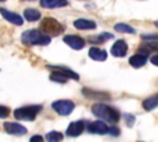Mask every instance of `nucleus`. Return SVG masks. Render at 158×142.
<instances>
[{"mask_svg":"<svg viewBox=\"0 0 158 142\" xmlns=\"http://www.w3.org/2000/svg\"><path fill=\"white\" fill-rule=\"evenodd\" d=\"M91 112L96 117H99V119H101L109 123H116L120 120V112L116 109H114L109 105H105L102 102L94 104L91 106Z\"/></svg>","mask_w":158,"mask_h":142,"instance_id":"1","label":"nucleus"},{"mask_svg":"<svg viewBox=\"0 0 158 142\" xmlns=\"http://www.w3.org/2000/svg\"><path fill=\"white\" fill-rule=\"evenodd\" d=\"M21 41L25 44H48L51 42V36L43 33L41 30H28L21 36Z\"/></svg>","mask_w":158,"mask_h":142,"instance_id":"2","label":"nucleus"},{"mask_svg":"<svg viewBox=\"0 0 158 142\" xmlns=\"http://www.w3.org/2000/svg\"><path fill=\"white\" fill-rule=\"evenodd\" d=\"M40 30L48 36H57L64 31V26L53 17H44L40 23Z\"/></svg>","mask_w":158,"mask_h":142,"instance_id":"3","label":"nucleus"},{"mask_svg":"<svg viewBox=\"0 0 158 142\" xmlns=\"http://www.w3.org/2000/svg\"><path fill=\"white\" fill-rule=\"evenodd\" d=\"M42 110L41 105H31V106H23L20 109H16L14 111V116L17 120H26V121H32L36 119L37 114Z\"/></svg>","mask_w":158,"mask_h":142,"instance_id":"4","label":"nucleus"},{"mask_svg":"<svg viewBox=\"0 0 158 142\" xmlns=\"http://www.w3.org/2000/svg\"><path fill=\"white\" fill-rule=\"evenodd\" d=\"M74 106L75 105L72 100H57L52 104L53 110L62 116H67V115L72 114V111L74 110Z\"/></svg>","mask_w":158,"mask_h":142,"instance_id":"5","label":"nucleus"},{"mask_svg":"<svg viewBox=\"0 0 158 142\" xmlns=\"http://www.w3.org/2000/svg\"><path fill=\"white\" fill-rule=\"evenodd\" d=\"M4 130L7 133L15 136H23L27 132V128L17 122H4Z\"/></svg>","mask_w":158,"mask_h":142,"instance_id":"6","label":"nucleus"},{"mask_svg":"<svg viewBox=\"0 0 158 142\" xmlns=\"http://www.w3.org/2000/svg\"><path fill=\"white\" fill-rule=\"evenodd\" d=\"M63 41H64L69 47H72L73 49H81V48H84V46H85V41H84L81 37L75 36V35L64 36V37H63Z\"/></svg>","mask_w":158,"mask_h":142,"instance_id":"7","label":"nucleus"},{"mask_svg":"<svg viewBox=\"0 0 158 142\" xmlns=\"http://www.w3.org/2000/svg\"><path fill=\"white\" fill-rule=\"evenodd\" d=\"M86 130L90 133H96V135H104V133L109 132V128H107L106 123L102 122V121H93V122L88 123Z\"/></svg>","mask_w":158,"mask_h":142,"instance_id":"8","label":"nucleus"},{"mask_svg":"<svg viewBox=\"0 0 158 142\" xmlns=\"http://www.w3.org/2000/svg\"><path fill=\"white\" fill-rule=\"evenodd\" d=\"M84 128H85L84 121H73L67 127V136L77 137L79 135H81V132L84 131Z\"/></svg>","mask_w":158,"mask_h":142,"instance_id":"9","label":"nucleus"},{"mask_svg":"<svg viewBox=\"0 0 158 142\" xmlns=\"http://www.w3.org/2000/svg\"><path fill=\"white\" fill-rule=\"evenodd\" d=\"M110 53L114 57H125L127 53V43L123 40H118L114 43V46L111 47Z\"/></svg>","mask_w":158,"mask_h":142,"instance_id":"10","label":"nucleus"},{"mask_svg":"<svg viewBox=\"0 0 158 142\" xmlns=\"http://www.w3.org/2000/svg\"><path fill=\"white\" fill-rule=\"evenodd\" d=\"M0 12H1V15H2V17L5 19V20H7V21H10L11 23H14V25H17V26H21L22 23H23V20H22V17L19 15V14H15V12H12V11H7V10H5V9H0Z\"/></svg>","mask_w":158,"mask_h":142,"instance_id":"11","label":"nucleus"},{"mask_svg":"<svg viewBox=\"0 0 158 142\" xmlns=\"http://www.w3.org/2000/svg\"><path fill=\"white\" fill-rule=\"evenodd\" d=\"M41 6L44 9H57L68 5V0H41Z\"/></svg>","mask_w":158,"mask_h":142,"instance_id":"12","label":"nucleus"},{"mask_svg":"<svg viewBox=\"0 0 158 142\" xmlns=\"http://www.w3.org/2000/svg\"><path fill=\"white\" fill-rule=\"evenodd\" d=\"M88 54H89L90 58H93L94 61H99V62H102V61H105V59L107 58L106 51L100 49V48H98V47H91V48L89 49Z\"/></svg>","mask_w":158,"mask_h":142,"instance_id":"13","label":"nucleus"},{"mask_svg":"<svg viewBox=\"0 0 158 142\" xmlns=\"http://www.w3.org/2000/svg\"><path fill=\"white\" fill-rule=\"evenodd\" d=\"M74 27L78 30H94L96 27V23L91 20H85V19H79L74 21Z\"/></svg>","mask_w":158,"mask_h":142,"instance_id":"14","label":"nucleus"},{"mask_svg":"<svg viewBox=\"0 0 158 142\" xmlns=\"http://www.w3.org/2000/svg\"><path fill=\"white\" fill-rule=\"evenodd\" d=\"M146 62H147V56L142 54V53H138V52L130 58V64L133 68H141L146 64Z\"/></svg>","mask_w":158,"mask_h":142,"instance_id":"15","label":"nucleus"},{"mask_svg":"<svg viewBox=\"0 0 158 142\" xmlns=\"http://www.w3.org/2000/svg\"><path fill=\"white\" fill-rule=\"evenodd\" d=\"M47 67L49 69H53V70H57V72L64 74L68 79H74V80H78L79 79V75L75 72H73V70H70V69H68L65 67H58V65H47Z\"/></svg>","mask_w":158,"mask_h":142,"instance_id":"16","label":"nucleus"},{"mask_svg":"<svg viewBox=\"0 0 158 142\" xmlns=\"http://www.w3.org/2000/svg\"><path fill=\"white\" fill-rule=\"evenodd\" d=\"M158 51V41H151V42H147V43H143L138 49L137 52L138 53H142V54H146L148 56L151 52H156Z\"/></svg>","mask_w":158,"mask_h":142,"instance_id":"17","label":"nucleus"},{"mask_svg":"<svg viewBox=\"0 0 158 142\" xmlns=\"http://www.w3.org/2000/svg\"><path fill=\"white\" fill-rule=\"evenodd\" d=\"M142 106L144 110L147 111H151V110H154L157 106H158V94L153 95V96H149L147 99L143 100L142 102Z\"/></svg>","mask_w":158,"mask_h":142,"instance_id":"18","label":"nucleus"},{"mask_svg":"<svg viewBox=\"0 0 158 142\" xmlns=\"http://www.w3.org/2000/svg\"><path fill=\"white\" fill-rule=\"evenodd\" d=\"M23 17L30 22H35L41 19V14L36 9H26L23 11Z\"/></svg>","mask_w":158,"mask_h":142,"instance_id":"19","label":"nucleus"},{"mask_svg":"<svg viewBox=\"0 0 158 142\" xmlns=\"http://www.w3.org/2000/svg\"><path fill=\"white\" fill-rule=\"evenodd\" d=\"M114 28H115V31H117V32H125V33H135V32H136L133 27H131L130 25L123 23V22L116 23Z\"/></svg>","mask_w":158,"mask_h":142,"instance_id":"20","label":"nucleus"},{"mask_svg":"<svg viewBox=\"0 0 158 142\" xmlns=\"http://www.w3.org/2000/svg\"><path fill=\"white\" fill-rule=\"evenodd\" d=\"M49 79L53 80V81H56V83H65L68 78L64 74H62V73H59L57 70H53L52 74L49 75Z\"/></svg>","mask_w":158,"mask_h":142,"instance_id":"21","label":"nucleus"},{"mask_svg":"<svg viewBox=\"0 0 158 142\" xmlns=\"http://www.w3.org/2000/svg\"><path fill=\"white\" fill-rule=\"evenodd\" d=\"M62 138H63V135L57 131H51L46 135V140L48 142H57V141H60Z\"/></svg>","mask_w":158,"mask_h":142,"instance_id":"22","label":"nucleus"},{"mask_svg":"<svg viewBox=\"0 0 158 142\" xmlns=\"http://www.w3.org/2000/svg\"><path fill=\"white\" fill-rule=\"evenodd\" d=\"M114 36L111 35V33H107V32H102L100 36H96V37H93V38H90V41L91 42H95V43H101V42H104V41H106V40H110V38H112Z\"/></svg>","mask_w":158,"mask_h":142,"instance_id":"23","label":"nucleus"},{"mask_svg":"<svg viewBox=\"0 0 158 142\" xmlns=\"http://www.w3.org/2000/svg\"><path fill=\"white\" fill-rule=\"evenodd\" d=\"M83 93H84V95H86V96H89V98H101V96H104V98H110L109 95H105V94H100V93H98V91H91V90H88V89H83Z\"/></svg>","mask_w":158,"mask_h":142,"instance_id":"24","label":"nucleus"},{"mask_svg":"<svg viewBox=\"0 0 158 142\" xmlns=\"http://www.w3.org/2000/svg\"><path fill=\"white\" fill-rule=\"evenodd\" d=\"M142 40H148V41H153V40H158V33H144L141 36Z\"/></svg>","mask_w":158,"mask_h":142,"instance_id":"25","label":"nucleus"},{"mask_svg":"<svg viewBox=\"0 0 158 142\" xmlns=\"http://www.w3.org/2000/svg\"><path fill=\"white\" fill-rule=\"evenodd\" d=\"M9 112H10V109H7V107L4 106V105L0 106V117H1V119H5V117L9 115Z\"/></svg>","mask_w":158,"mask_h":142,"instance_id":"26","label":"nucleus"},{"mask_svg":"<svg viewBox=\"0 0 158 142\" xmlns=\"http://www.w3.org/2000/svg\"><path fill=\"white\" fill-rule=\"evenodd\" d=\"M125 119H126V123H127V126H132L133 125V121H135V117L132 116V115H125Z\"/></svg>","mask_w":158,"mask_h":142,"instance_id":"27","label":"nucleus"},{"mask_svg":"<svg viewBox=\"0 0 158 142\" xmlns=\"http://www.w3.org/2000/svg\"><path fill=\"white\" fill-rule=\"evenodd\" d=\"M109 133L112 135V136H117L120 133V130L116 128V127H111V128H109Z\"/></svg>","mask_w":158,"mask_h":142,"instance_id":"28","label":"nucleus"},{"mask_svg":"<svg viewBox=\"0 0 158 142\" xmlns=\"http://www.w3.org/2000/svg\"><path fill=\"white\" fill-rule=\"evenodd\" d=\"M151 62L154 64V65H157L158 67V54H156V56H153L152 58H151Z\"/></svg>","mask_w":158,"mask_h":142,"instance_id":"29","label":"nucleus"},{"mask_svg":"<svg viewBox=\"0 0 158 142\" xmlns=\"http://www.w3.org/2000/svg\"><path fill=\"white\" fill-rule=\"evenodd\" d=\"M31 141H32V142H33V141H40V142H41V141H43V137L37 135V136H33V137H31Z\"/></svg>","mask_w":158,"mask_h":142,"instance_id":"30","label":"nucleus"},{"mask_svg":"<svg viewBox=\"0 0 158 142\" xmlns=\"http://www.w3.org/2000/svg\"><path fill=\"white\" fill-rule=\"evenodd\" d=\"M154 23H156V26H157V27H158V20H157V21H156V22H154Z\"/></svg>","mask_w":158,"mask_h":142,"instance_id":"31","label":"nucleus"},{"mask_svg":"<svg viewBox=\"0 0 158 142\" xmlns=\"http://www.w3.org/2000/svg\"><path fill=\"white\" fill-rule=\"evenodd\" d=\"M1 1H5V0H1Z\"/></svg>","mask_w":158,"mask_h":142,"instance_id":"32","label":"nucleus"}]
</instances>
